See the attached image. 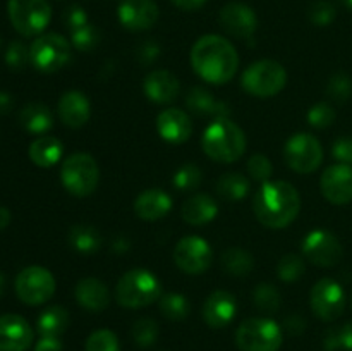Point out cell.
I'll return each mask as SVG.
<instances>
[{"instance_id": "obj_1", "label": "cell", "mask_w": 352, "mask_h": 351, "mask_svg": "<svg viewBox=\"0 0 352 351\" xmlns=\"http://www.w3.org/2000/svg\"><path fill=\"white\" fill-rule=\"evenodd\" d=\"M191 65L206 83L226 85L237 72L239 55L227 38L205 34L192 45Z\"/></svg>"}, {"instance_id": "obj_2", "label": "cell", "mask_w": 352, "mask_h": 351, "mask_svg": "<svg viewBox=\"0 0 352 351\" xmlns=\"http://www.w3.org/2000/svg\"><path fill=\"white\" fill-rule=\"evenodd\" d=\"M253 210L265 227L284 229L299 215L301 196L291 182L267 181L254 195Z\"/></svg>"}, {"instance_id": "obj_3", "label": "cell", "mask_w": 352, "mask_h": 351, "mask_svg": "<svg viewBox=\"0 0 352 351\" xmlns=\"http://www.w3.org/2000/svg\"><path fill=\"white\" fill-rule=\"evenodd\" d=\"M201 145L203 151L212 160L232 164L239 160L246 151V136H244V131L229 117H220L206 127Z\"/></svg>"}, {"instance_id": "obj_4", "label": "cell", "mask_w": 352, "mask_h": 351, "mask_svg": "<svg viewBox=\"0 0 352 351\" xmlns=\"http://www.w3.org/2000/svg\"><path fill=\"white\" fill-rule=\"evenodd\" d=\"M162 296V284L157 275L146 268H133L119 279L116 288V299L126 308H143L158 301Z\"/></svg>"}, {"instance_id": "obj_5", "label": "cell", "mask_w": 352, "mask_h": 351, "mask_svg": "<svg viewBox=\"0 0 352 351\" xmlns=\"http://www.w3.org/2000/svg\"><path fill=\"white\" fill-rule=\"evenodd\" d=\"M241 85L250 95L267 98L284 89V86L287 85V71L280 62L263 58V61L253 62L243 72Z\"/></svg>"}, {"instance_id": "obj_6", "label": "cell", "mask_w": 352, "mask_h": 351, "mask_svg": "<svg viewBox=\"0 0 352 351\" xmlns=\"http://www.w3.org/2000/svg\"><path fill=\"white\" fill-rule=\"evenodd\" d=\"M64 188L74 196H89L100 181V169L95 158L88 153H72L64 160L60 169Z\"/></svg>"}, {"instance_id": "obj_7", "label": "cell", "mask_w": 352, "mask_h": 351, "mask_svg": "<svg viewBox=\"0 0 352 351\" xmlns=\"http://www.w3.org/2000/svg\"><path fill=\"white\" fill-rule=\"evenodd\" d=\"M284 341L280 326L270 319H248L236 332L241 351H278Z\"/></svg>"}, {"instance_id": "obj_8", "label": "cell", "mask_w": 352, "mask_h": 351, "mask_svg": "<svg viewBox=\"0 0 352 351\" xmlns=\"http://www.w3.org/2000/svg\"><path fill=\"white\" fill-rule=\"evenodd\" d=\"M7 12L14 30L23 36H40L52 19L47 0H9Z\"/></svg>"}, {"instance_id": "obj_9", "label": "cell", "mask_w": 352, "mask_h": 351, "mask_svg": "<svg viewBox=\"0 0 352 351\" xmlns=\"http://www.w3.org/2000/svg\"><path fill=\"white\" fill-rule=\"evenodd\" d=\"M71 57V45L62 34H40L30 47V62L36 71L55 72L64 67Z\"/></svg>"}, {"instance_id": "obj_10", "label": "cell", "mask_w": 352, "mask_h": 351, "mask_svg": "<svg viewBox=\"0 0 352 351\" xmlns=\"http://www.w3.org/2000/svg\"><path fill=\"white\" fill-rule=\"evenodd\" d=\"M14 286H16L17 298L31 306L43 305L55 292V279L52 272L38 265L23 268L17 274Z\"/></svg>"}, {"instance_id": "obj_11", "label": "cell", "mask_w": 352, "mask_h": 351, "mask_svg": "<svg viewBox=\"0 0 352 351\" xmlns=\"http://www.w3.org/2000/svg\"><path fill=\"white\" fill-rule=\"evenodd\" d=\"M284 157L292 171L299 174H311L322 164L323 148L313 134L298 133L285 143Z\"/></svg>"}, {"instance_id": "obj_12", "label": "cell", "mask_w": 352, "mask_h": 351, "mask_svg": "<svg viewBox=\"0 0 352 351\" xmlns=\"http://www.w3.org/2000/svg\"><path fill=\"white\" fill-rule=\"evenodd\" d=\"M309 303H311V310L318 319L325 320V322H332V320L339 319L346 308V292H344L342 286L333 279H320L311 289L309 295Z\"/></svg>"}, {"instance_id": "obj_13", "label": "cell", "mask_w": 352, "mask_h": 351, "mask_svg": "<svg viewBox=\"0 0 352 351\" xmlns=\"http://www.w3.org/2000/svg\"><path fill=\"white\" fill-rule=\"evenodd\" d=\"M174 262L182 272L199 275L210 268L213 262V251L208 241L199 236H186L175 244Z\"/></svg>"}, {"instance_id": "obj_14", "label": "cell", "mask_w": 352, "mask_h": 351, "mask_svg": "<svg viewBox=\"0 0 352 351\" xmlns=\"http://www.w3.org/2000/svg\"><path fill=\"white\" fill-rule=\"evenodd\" d=\"M302 255L318 267H333L342 258L344 250L339 237L327 229H315L302 241Z\"/></svg>"}, {"instance_id": "obj_15", "label": "cell", "mask_w": 352, "mask_h": 351, "mask_svg": "<svg viewBox=\"0 0 352 351\" xmlns=\"http://www.w3.org/2000/svg\"><path fill=\"white\" fill-rule=\"evenodd\" d=\"M160 10L155 0H122L117 9L119 23L129 31H146L155 26Z\"/></svg>"}, {"instance_id": "obj_16", "label": "cell", "mask_w": 352, "mask_h": 351, "mask_svg": "<svg viewBox=\"0 0 352 351\" xmlns=\"http://www.w3.org/2000/svg\"><path fill=\"white\" fill-rule=\"evenodd\" d=\"M219 21L223 30L239 40H248L258 28L256 12L243 2H229L222 7Z\"/></svg>"}, {"instance_id": "obj_17", "label": "cell", "mask_w": 352, "mask_h": 351, "mask_svg": "<svg viewBox=\"0 0 352 351\" xmlns=\"http://www.w3.org/2000/svg\"><path fill=\"white\" fill-rule=\"evenodd\" d=\"M320 188L323 196L333 205H346L352 202V167L346 164H333L325 169Z\"/></svg>"}, {"instance_id": "obj_18", "label": "cell", "mask_w": 352, "mask_h": 351, "mask_svg": "<svg viewBox=\"0 0 352 351\" xmlns=\"http://www.w3.org/2000/svg\"><path fill=\"white\" fill-rule=\"evenodd\" d=\"M33 344V329L19 315L0 317V351H26Z\"/></svg>"}, {"instance_id": "obj_19", "label": "cell", "mask_w": 352, "mask_h": 351, "mask_svg": "<svg viewBox=\"0 0 352 351\" xmlns=\"http://www.w3.org/2000/svg\"><path fill=\"white\" fill-rule=\"evenodd\" d=\"M157 131L162 140L181 145L191 138L192 124L188 114L181 109H165L157 117Z\"/></svg>"}, {"instance_id": "obj_20", "label": "cell", "mask_w": 352, "mask_h": 351, "mask_svg": "<svg viewBox=\"0 0 352 351\" xmlns=\"http://www.w3.org/2000/svg\"><path fill=\"white\" fill-rule=\"evenodd\" d=\"M237 312L236 298L229 291H213L203 305V319L212 329H223L234 320Z\"/></svg>"}, {"instance_id": "obj_21", "label": "cell", "mask_w": 352, "mask_h": 351, "mask_svg": "<svg viewBox=\"0 0 352 351\" xmlns=\"http://www.w3.org/2000/svg\"><path fill=\"white\" fill-rule=\"evenodd\" d=\"M143 89L146 98L164 105V103H170L177 98L179 92H181V85H179V79L170 71L157 69V71H151L144 78Z\"/></svg>"}, {"instance_id": "obj_22", "label": "cell", "mask_w": 352, "mask_h": 351, "mask_svg": "<svg viewBox=\"0 0 352 351\" xmlns=\"http://www.w3.org/2000/svg\"><path fill=\"white\" fill-rule=\"evenodd\" d=\"M58 117H60L62 123L65 126L72 127V129H78L82 127L91 117V105H89V100L86 98L85 93L81 92H72L64 93L58 100Z\"/></svg>"}, {"instance_id": "obj_23", "label": "cell", "mask_w": 352, "mask_h": 351, "mask_svg": "<svg viewBox=\"0 0 352 351\" xmlns=\"http://www.w3.org/2000/svg\"><path fill=\"white\" fill-rule=\"evenodd\" d=\"M172 209V198L162 189L153 188L141 193L134 202V212L141 220L155 222L167 215Z\"/></svg>"}, {"instance_id": "obj_24", "label": "cell", "mask_w": 352, "mask_h": 351, "mask_svg": "<svg viewBox=\"0 0 352 351\" xmlns=\"http://www.w3.org/2000/svg\"><path fill=\"white\" fill-rule=\"evenodd\" d=\"M76 299L88 312H103L110 303V291L100 279H81L76 286Z\"/></svg>"}, {"instance_id": "obj_25", "label": "cell", "mask_w": 352, "mask_h": 351, "mask_svg": "<svg viewBox=\"0 0 352 351\" xmlns=\"http://www.w3.org/2000/svg\"><path fill=\"white\" fill-rule=\"evenodd\" d=\"M186 107L196 116H215L217 119L227 117L230 114L229 105L226 102L215 100L212 93L201 86H195L189 89L186 95Z\"/></svg>"}, {"instance_id": "obj_26", "label": "cell", "mask_w": 352, "mask_h": 351, "mask_svg": "<svg viewBox=\"0 0 352 351\" xmlns=\"http://www.w3.org/2000/svg\"><path fill=\"white\" fill-rule=\"evenodd\" d=\"M217 213H219V205L212 196L205 193L192 195L182 205V219L191 226H205L215 219Z\"/></svg>"}, {"instance_id": "obj_27", "label": "cell", "mask_w": 352, "mask_h": 351, "mask_svg": "<svg viewBox=\"0 0 352 351\" xmlns=\"http://www.w3.org/2000/svg\"><path fill=\"white\" fill-rule=\"evenodd\" d=\"M19 124L31 134H47L54 127V114L45 103L31 102L19 112Z\"/></svg>"}, {"instance_id": "obj_28", "label": "cell", "mask_w": 352, "mask_h": 351, "mask_svg": "<svg viewBox=\"0 0 352 351\" xmlns=\"http://www.w3.org/2000/svg\"><path fill=\"white\" fill-rule=\"evenodd\" d=\"M64 153V145L54 136H40L30 145V158L38 167H54Z\"/></svg>"}, {"instance_id": "obj_29", "label": "cell", "mask_w": 352, "mask_h": 351, "mask_svg": "<svg viewBox=\"0 0 352 351\" xmlns=\"http://www.w3.org/2000/svg\"><path fill=\"white\" fill-rule=\"evenodd\" d=\"M36 327L41 336L58 337L69 327V312L64 306H50V308L41 312V315L38 317Z\"/></svg>"}, {"instance_id": "obj_30", "label": "cell", "mask_w": 352, "mask_h": 351, "mask_svg": "<svg viewBox=\"0 0 352 351\" xmlns=\"http://www.w3.org/2000/svg\"><path fill=\"white\" fill-rule=\"evenodd\" d=\"M69 243L74 248L78 253L91 255L100 250L102 246V237H100L98 231L86 224H78L69 233Z\"/></svg>"}, {"instance_id": "obj_31", "label": "cell", "mask_w": 352, "mask_h": 351, "mask_svg": "<svg viewBox=\"0 0 352 351\" xmlns=\"http://www.w3.org/2000/svg\"><path fill=\"white\" fill-rule=\"evenodd\" d=\"M254 267L253 255L243 248H229L222 253V268L234 277L250 275Z\"/></svg>"}, {"instance_id": "obj_32", "label": "cell", "mask_w": 352, "mask_h": 351, "mask_svg": "<svg viewBox=\"0 0 352 351\" xmlns=\"http://www.w3.org/2000/svg\"><path fill=\"white\" fill-rule=\"evenodd\" d=\"M217 191L227 202H239L250 191V181L246 179V176L239 174V172H229L219 179Z\"/></svg>"}, {"instance_id": "obj_33", "label": "cell", "mask_w": 352, "mask_h": 351, "mask_svg": "<svg viewBox=\"0 0 352 351\" xmlns=\"http://www.w3.org/2000/svg\"><path fill=\"white\" fill-rule=\"evenodd\" d=\"M158 308L165 319L177 322V320H184L188 317L191 305H189L188 298L181 292H167L158 299Z\"/></svg>"}, {"instance_id": "obj_34", "label": "cell", "mask_w": 352, "mask_h": 351, "mask_svg": "<svg viewBox=\"0 0 352 351\" xmlns=\"http://www.w3.org/2000/svg\"><path fill=\"white\" fill-rule=\"evenodd\" d=\"M253 301L256 305V308L261 310V312L275 313L280 308L282 296L274 284H270V282H261V284H258L254 288Z\"/></svg>"}, {"instance_id": "obj_35", "label": "cell", "mask_w": 352, "mask_h": 351, "mask_svg": "<svg viewBox=\"0 0 352 351\" xmlns=\"http://www.w3.org/2000/svg\"><path fill=\"white\" fill-rule=\"evenodd\" d=\"M323 346H325L327 351H352V322L344 323L342 327H333V329H330L325 334Z\"/></svg>"}, {"instance_id": "obj_36", "label": "cell", "mask_w": 352, "mask_h": 351, "mask_svg": "<svg viewBox=\"0 0 352 351\" xmlns=\"http://www.w3.org/2000/svg\"><path fill=\"white\" fill-rule=\"evenodd\" d=\"M306 265L299 255L289 253L284 255L280 258V262L277 264V275L280 277V281L284 282H294L305 274Z\"/></svg>"}, {"instance_id": "obj_37", "label": "cell", "mask_w": 352, "mask_h": 351, "mask_svg": "<svg viewBox=\"0 0 352 351\" xmlns=\"http://www.w3.org/2000/svg\"><path fill=\"white\" fill-rule=\"evenodd\" d=\"M203 174L199 171L198 165L195 164H184L182 167L177 169L174 174V186L181 191H192L201 184Z\"/></svg>"}, {"instance_id": "obj_38", "label": "cell", "mask_w": 352, "mask_h": 351, "mask_svg": "<svg viewBox=\"0 0 352 351\" xmlns=\"http://www.w3.org/2000/svg\"><path fill=\"white\" fill-rule=\"evenodd\" d=\"M71 41L76 50L91 52L100 43V31L88 23L86 26L79 28V30L71 31Z\"/></svg>"}, {"instance_id": "obj_39", "label": "cell", "mask_w": 352, "mask_h": 351, "mask_svg": "<svg viewBox=\"0 0 352 351\" xmlns=\"http://www.w3.org/2000/svg\"><path fill=\"white\" fill-rule=\"evenodd\" d=\"M133 337L138 346H153L158 337V323L153 319H140L133 327Z\"/></svg>"}, {"instance_id": "obj_40", "label": "cell", "mask_w": 352, "mask_h": 351, "mask_svg": "<svg viewBox=\"0 0 352 351\" xmlns=\"http://www.w3.org/2000/svg\"><path fill=\"white\" fill-rule=\"evenodd\" d=\"M327 93L336 102L344 103L352 96V79L346 72H337L330 78L329 86H327Z\"/></svg>"}, {"instance_id": "obj_41", "label": "cell", "mask_w": 352, "mask_h": 351, "mask_svg": "<svg viewBox=\"0 0 352 351\" xmlns=\"http://www.w3.org/2000/svg\"><path fill=\"white\" fill-rule=\"evenodd\" d=\"M86 351H120L119 339L109 329L95 330L86 341Z\"/></svg>"}, {"instance_id": "obj_42", "label": "cell", "mask_w": 352, "mask_h": 351, "mask_svg": "<svg viewBox=\"0 0 352 351\" xmlns=\"http://www.w3.org/2000/svg\"><path fill=\"white\" fill-rule=\"evenodd\" d=\"M6 64L12 71H23L30 62V48L23 41L16 40L7 47L6 50Z\"/></svg>"}, {"instance_id": "obj_43", "label": "cell", "mask_w": 352, "mask_h": 351, "mask_svg": "<svg viewBox=\"0 0 352 351\" xmlns=\"http://www.w3.org/2000/svg\"><path fill=\"white\" fill-rule=\"evenodd\" d=\"M336 7L329 0H316L309 6L308 17L313 24L316 26H329L333 19H336Z\"/></svg>"}, {"instance_id": "obj_44", "label": "cell", "mask_w": 352, "mask_h": 351, "mask_svg": "<svg viewBox=\"0 0 352 351\" xmlns=\"http://www.w3.org/2000/svg\"><path fill=\"white\" fill-rule=\"evenodd\" d=\"M333 120H336V110L327 102H320L309 109L308 123L316 129H325V127L332 126Z\"/></svg>"}, {"instance_id": "obj_45", "label": "cell", "mask_w": 352, "mask_h": 351, "mask_svg": "<svg viewBox=\"0 0 352 351\" xmlns=\"http://www.w3.org/2000/svg\"><path fill=\"white\" fill-rule=\"evenodd\" d=\"M248 174L254 179V181L267 182L270 176L274 174V165H272L270 158L265 155L256 153L248 160Z\"/></svg>"}, {"instance_id": "obj_46", "label": "cell", "mask_w": 352, "mask_h": 351, "mask_svg": "<svg viewBox=\"0 0 352 351\" xmlns=\"http://www.w3.org/2000/svg\"><path fill=\"white\" fill-rule=\"evenodd\" d=\"M64 24L69 28V31L79 30V28L86 26L88 24V16H86V10L81 6H71L64 10Z\"/></svg>"}, {"instance_id": "obj_47", "label": "cell", "mask_w": 352, "mask_h": 351, "mask_svg": "<svg viewBox=\"0 0 352 351\" xmlns=\"http://www.w3.org/2000/svg\"><path fill=\"white\" fill-rule=\"evenodd\" d=\"M332 155L339 164L352 165V138L344 136L333 143Z\"/></svg>"}, {"instance_id": "obj_48", "label": "cell", "mask_w": 352, "mask_h": 351, "mask_svg": "<svg viewBox=\"0 0 352 351\" xmlns=\"http://www.w3.org/2000/svg\"><path fill=\"white\" fill-rule=\"evenodd\" d=\"M158 55H160V47H158L157 41H153V40L143 41V43H141L136 50L138 61H140V64H143V65L153 64L155 58H157Z\"/></svg>"}, {"instance_id": "obj_49", "label": "cell", "mask_w": 352, "mask_h": 351, "mask_svg": "<svg viewBox=\"0 0 352 351\" xmlns=\"http://www.w3.org/2000/svg\"><path fill=\"white\" fill-rule=\"evenodd\" d=\"M284 327L289 334H292V336H298V334H301L302 330L306 329V320L302 319L301 315H296V313H292V315H289L287 319H285Z\"/></svg>"}, {"instance_id": "obj_50", "label": "cell", "mask_w": 352, "mask_h": 351, "mask_svg": "<svg viewBox=\"0 0 352 351\" xmlns=\"http://www.w3.org/2000/svg\"><path fill=\"white\" fill-rule=\"evenodd\" d=\"M34 351H62V343L58 337L41 336V339L34 346Z\"/></svg>"}, {"instance_id": "obj_51", "label": "cell", "mask_w": 352, "mask_h": 351, "mask_svg": "<svg viewBox=\"0 0 352 351\" xmlns=\"http://www.w3.org/2000/svg\"><path fill=\"white\" fill-rule=\"evenodd\" d=\"M175 7L182 10H198L206 3V0H170Z\"/></svg>"}, {"instance_id": "obj_52", "label": "cell", "mask_w": 352, "mask_h": 351, "mask_svg": "<svg viewBox=\"0 0 352 351\" xmlns=\"http://www.w3.org/2000/svg\"><path fill=\"white\" fill-rule=\"evenodd\" d=\"M14 98L7 92H0V114H7L12 110Z\"/></svg>"}, {"instance_id": "obj_53", "label": "cell", "mask_w": 352, "mask_h": 351, "mask_svg": "<svg viewBox=\"0 0 352 351\" xmlns=\"http://www.w3.org/2000/svg\"><path fill=\"white\" fill-rule=\"evenodd\" d=\"M10 222V212L6 206H0V231L6 229Z\"/></svg>"}, {"instance_id": "obj_54", "label": "cell", "mask_w": 352, "mask_h": 351, "mask_svg": "<svg viewBox=\"0 0 352 351\" xmlns=\"http://www.w3.org/2000/svg\"><path fill=\"white\" fill-rule=\"evenodd\" d=\"M3 291H6V275L0 274V296L3 295Z\"/></svg>"}, {"instance_id": "obj_55", "label": "cell", "mask_w": 352, "mask_h": 351, "mask_svg": "<svg viewBox=\"0 0 352 351\" xmlns=\"http://www.w3.org/2000/svg\"><path fill=\"white\" fill-rule=\"evenodd\" d=\"M344 2H346V6L349 7V9H352V0H344Z\"/></svg>"}]
</instances>
